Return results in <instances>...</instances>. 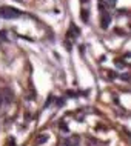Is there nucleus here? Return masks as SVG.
<instances>
[{
  "label": "nucleus",
  "instance_id": "f03ea898",
  "mask_svg": "<svg viewBox=\"0 0 131 146\" xmlns=\"http://www.w3.org/2000/svg\"><path fill=\"white\" fill-rule=\"evenodd\" d=\"M111 23V16L110 12H107V11H103L102 14H100V26H102V29H107L108 26Z\"/></svg>",
  "mask_w": 131,
  "mask_h": 146
},
{
  "label": "nucleus",
  "instance_id": "1a4fd4ad",
  "mask_svg": "<svg viewBox=\"0 0 131 146\" xmlns=\"http://www.w3.org/2000/svg\"><path fill=\"white\" fill-rule=\"evenodd\" d=\"M60 128H62V129H65V131H68V126H66L65 123H62V125H60Z\"/></svg>",
  "mask_w": 131,
  "mask_h": 146
},
{
  "label": "nucleus",
  "instance_id": "0eeeda50",
  "mask_svg": "<svg viewBox=\"0 0 131 146\" xmlns=\"http://www.w3.org/2000/svg\"><path fill=\"white\" fill-rule=\"evenodd\" d=\"M82 20L83 22H88V11H82Z\"/></svg>",
  "mask_w": 131,
  "mask_h": 146
},
{
  "label": "nucleus",
  "instance_id": "7ed1b4c3",
  "mask_svg": "<svg viewBox=\"0 0 131 146\" xmlns=\"http://www.w3.org/2000/svg\"><path fill=\"white\" fill-rule=\"evenodd\" d=\"M0 92H2V97H3V103L9 105L11 102H13L14 95H13V92H11V89H9V88H3Z\"/></svg>",
  "mask_w": 131,
  "mask_h": 146
},
{
  "label": "nucleus",
  "instance_id": "423d86ee",
  "mask_svg": "<svg viewBox=\"0 0 131 146\" xmlns=\"http://www.w3.org/2000/svg\"><path fill=\"white\" fill-rule=\"evenodd\" d=\"M6 146H17L16 145V140H14L13 137H9L8 140H6Z\"/></svg>",
  "mask_w": 131,
  "mask_h": 146
},
{
  "label": "nucleus",
  "instance_id": "6e6552de",
  "mask_svg": "<svg viewBox=\"0 0 131 146\" xmlns=\"http://www.w3.org/2000/svg\"><path fill=\"white\" fill-rule=\"evenodd\" d=\"M120 78H123V80H128V78H130V76H128V74H126V76H125V74H122V76H120Z\"/></svg>",
  "mask_w": 131,
  "mask_h": 146
},
{
  "label": "nucleus",
  "instance_id": "39448f33",
  "mask_svg": "<svg viewBox=\"0 0 131 146\" xmlns=\"http://www.w3.org/2000/svg\"><path fill=\"white\" fill-rule=\"evenodd\" d=\"M45 141H48V135H46V134H43L42 137L37 138V143H45Z\"/></svg>",
  "mask_w": 131,
  "mask_h": 146
},
{
  "label": "nucleus",
  "instance_id": "20e7f679",
  "mask_svg": "<svg viewBox=\"0 0 131 146\" xmlns=\"http://www.w3.org/2000/svg\"><path fill=\"white\" fill-rule=\"evenodd\" d=\"M79 135H69L65 138V146H77L79 145Z\"/></svg>",
  "mask_w": 131,
  "mask_h": 146
},
{
  "label": "nucleus",
  "instance_id": "9d476101",
  "mask_svg": "<svg viewBox=\"0 0 131 146\" xmlns=\"http://www.w3.org/2000/svg\"><path fill=\"white\" fill-rule=\"evenodd\" d=\"M3 105V97H2V92H0V106Z\"/></svg>",
  "mask_w": 131,
  "mask_h": 146
},
{
  "label": "nucleus",
  "instance_id": "f257e3e1",
  "mask_svg": "<svg viewBox=\"0 0 131 146\" xmlns=\"http://www.w3.org/2000/svg\"><path fill=\"white\" fill-rule=\"evenodd\" d=\"M20 11L11 6H0V17L2 18H17L20 17Z\"/></svg>",
  "mask_w": 131,
  "mask_h": 146
}]
</instances>
